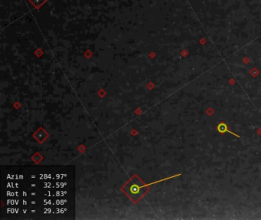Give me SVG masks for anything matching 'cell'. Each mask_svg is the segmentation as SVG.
I'll return each instance as SVG.
<instances>
[{"label":"cell","instance_id":"obj_1","mask_svg":"<svg viewBox=\"0 0 261 220\" xmlns=\"http://www.w3.org/2000/svg\"><path fill=\"white\" fill-rule=\"evenodd\" d=\"M125 190L127 192L128 195H130L134 200L140 198L143 193V188L142 184L137 179H133L131 182L129 183Z\"/></svg>","mask_w":261,"mask_h":220},{"label":"cell","instance_id":"obj_2","mask_svg":"<svg viewBox=\"0 0 261 220\" xmlns=\"http://www.w3.org/2000/svg\"><path fill=\"white\" fill-rule=\"evenodd\" d=\"M217 130L219 133H221V134H224V133H226V132L230 133V134H232V135L235 136V137H238V138H240L239 135H237V134H234V133L231 132V130H229L228 127H227V125L224 122H221V123L217 126Z\"/></svg>","mask_w":261,"mask_h":220}]
</instances>
